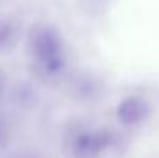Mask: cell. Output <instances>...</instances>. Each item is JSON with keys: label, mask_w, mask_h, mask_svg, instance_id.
<instances>
[{"label": "cell", "mask_w": 159, "mask_h": 158, "mask_svg": "<svg viewBox=\"0 0 159 158\" xmlns=\"http://www.w3.org/2000/svg\"><path fill=\"white\" fill-rule=\"evenodd\" d=\"M7 98L10 104L21 112H32L41 104V92L30 81H17L16 84L8 87Z\"/></svg>", "instance_id": "5b68a950"}, {"label": "cell", "mask_w": 159, "mask_h": 158, "mask_svg": "<svg viewBox=\"0 0 159 158\" xmlns=\"http://www.w3.org/2000/svg\"><path fill=\"white\" fill-rule=\"evenodd\" d=\"M25 50L32 73L48 86L60 83L69 72L64 35L52 22H35L25 35Z\"/></svg>", "instance_id": "6da1fadb"}, {"label": "cell", "mask_w": 159, "mask_h": 158, "mask_svg": "<svg viewBox=\"0 0 159 158\" xmlns=\"http://www.w3.org/2000/svg\"><path fill=\"white\" fill-rule=\"evenodd\" d=\"M24 38L22 24L14 17H0V56L11 55Z\"/></svg>", "instance_id": "8992f818"}, {"label": "cell", "mask_w": 159, "mask_h": 158, "mask_svg": "<svg viewBox=\"0 0 159 158\" xmlns=\"http://www.w3.org/2000/svg\"><path fill=\"white\" fill-rule=\"evenodd\" d=\"M8 80H7V74L6 72L2 69L0 66V102L4 98H7V92H8Z\"/></svg>", "instance_id": "9c48e42d"}, {"label": "cell", "mask_w": 159, "mask_h": 158, "mask_svg": "<svg viewBox=\"0 0 159 158\" xmlns=\"http://www.w3.org/2000/svg\"><path fill=\"white\" fill-rule=\"evenodd\" d=\"M69 92L73 100L82 104L98 102L105 94V84L92 72H78L69 80Z\"/></svg>", "instance_id": "277c9868"}, {"label": "cell", "mask_w": 159, "mask_h": 158, "mask_svg": "<svg viewBox=\"0 0 159 158\" xmlns=\"http://www.w3.org/2000/svg\"><path fill=\"white\" fill-rule=\"evenodd\" d=\"M2 158H42L36 151L34 150H28V148H24V150H16L11 151V153L6 154L4 157Z\"/></svg>", "instance_id": "ba28073f"}, {"label": "cell", "mask_w": 159, "mask_h": 158, "mask_svg": "<svg viewBox=\"0 0 159 158\" xmlns=\"http://www.w3.org/2000/svg\"><path fill=\"white\" fill-rule=\"evenodd\" d=\"M117 132L103 126L77 122L64 133V148L70 158H101L120 148Z\"/></svg>", "instance_id": "7a4b0ae2"}, {"label": "cell", "mask_w": 159, "mask_h": 158, "mask_svg": "<svg viewBox=\"0 0 159 158\" xmlns=\"http://www.w3.org/2000/svg\"><path fill=\"white\" fill-rule=\"evenodd\" d=\"M154 115L151 100L141 94H130L121 98L115 106V119L123 129L134 130L149 123Z\"/></svg>", "instance_id": "3957f363"}, {"label": "cell", "mask_w": 159, "mask_h": 158, "mask_svg": "<svg viewBox=\"0 0 159 158\" xmlns=\"http://www.w3.org/2000/svg\"><path fill=\"white\" fill-rule=\"evenodd\" d=\"M13 142V129L8 119L0 114V154L6 153Z\"/></svg>", "instance_id": "52a82bcc"}]
</instances>
